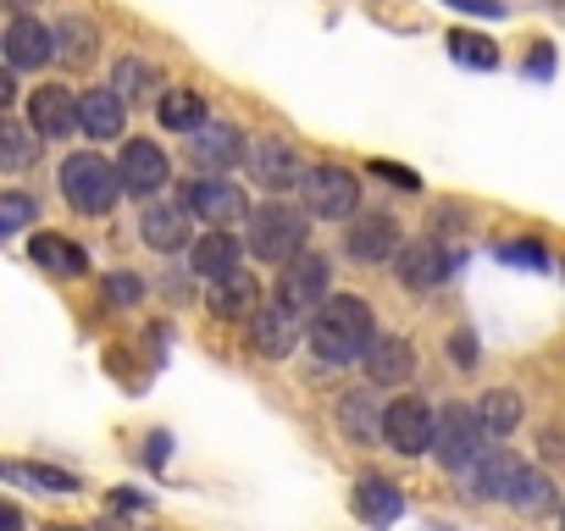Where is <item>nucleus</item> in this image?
I'll list each match as a JSON object with an SVG mask.
<instances>
[{"mask_svg":"<svg viewBox=\"0 0 565 531\" xmlns=\"http://www.w3.org/2000/svg\"><path fill=\"white\" fill-rule=\"evenodd\" d=\"M488 454V426H482V415L477 410H444L438 415V459L449 465V470H471L477 459Z\"/></svg>","mask_w":565,"mask_h":531,"instance_id":"423d86ee","label":"nucleus"},{"mask_svg":"<svg viewBox=\"0 0 565 531\" xmlns=\"http://www.w3.org/2000/svg\"><path fill=\"white\" fill-rule=\"evenodd\" d=\"M255 311H260V305H255V283H249L244 272L211 289V316H227V322H244V316H255Z\"/></svg>","mask_w":565,"mask_h":531,"instance_id":"a878e982","label":"nucleus"},{"mask_svg":"<svg viewBox=\"0 0 565 531\" xmlns=\"http://www.w3.org/2000/svg\"><path fill=\"white\" fill-rule=\"evenodd\" d=\"M477 415H482L488 437H504V432H515V421H521V399H515L510 388H493V393H482Z\"/></svg>","mask_w":565,"mask_h":531,"instance_id":"cd10ccee","label":"nucleus"},{"mask_svg":"<svg viewBox=\"0 0 565 531\" xmlns=\"http://www.w3.org/2000/svg\"><path fill=\"white\" fill-rule=\"evenodd\" d=\"M200 221H211V232H227L233 221H244V194L227 183V177H200L194 188H189V199H183Z\"/></svg>","mask_w":565,"mask_h":531,"instance_id":"9b49d317","label":"nucleus"},{"mask_svg":"<svg viewBox=\"0 0 565 531\" xmlns=\"http://www.w3.org/2000/svg\"><path fill=\"white\" fill-rule=\"evenodd\" d=\"M111 503H117V509H145V498H139V492H117Z\"/></svg>","mask_w":565,"mask_h":531,"instance_id":"a19ab883","label":"nucleus"},{"mask_svg":"<svg viewBox=\"0 0 565 531\" xmlns=\"http://www.w3.org/2000/svg\"><path fill=\"white\" fill-rule=\"evenodd\" d=\"M344 249L366 266H383V260H399V221L394 216H361L350 232H344Z\"/></svg>","mask_w":565,"mask_h":531,"instance_id":"f8f14e48","label":"nucleus"},{"mask_svg":"<svg viewBox=\"0 0 565 531\" xmlns=\"http://www.w3.org/2000/svg\"><path fill=\"white\" fill-rule=\"evenodd\" d=\"M139 294H145V283H139V278H128V272L106 278V300H111V305H139Z\"/></svg>","mask_w":565,"mask_h":531,"instance_id":"e433bc0d","label":"nucleus"},{"mask_svg":"<svg viewBox=\"0 0 565 531\" xmlns=\"http://www.w3.org/2000/svg\"><path fill=\"white\" fill-rule=\"evenodd\" d=\"M29 221H34V199L29 194H18V188L0 194V232H23Z\"/></svg>","mask_w":565,"mask_h":531,"instance_id":"2f4dec72","label":"nucleus"},{"mask_svg":"<svg viewBox=\"0 0 565 531\" xmlns=\"http://www.w3.org/2000/svg\"><path fill=\"white\" fill-rule=\"evenodd\" d=\"M399 278H405L411 289H438V283L449 278V249H444L438 238L405 243V249H399Z\"/></svg>","mask_w":565,"mask_h":531,"instance_id":"4468645a","label":"nucleus"},{"mask_svg":"<svg viewBox=\"0 0 565 531\" xmlns=\"http://www.w3.org/2000/svg\"><path fill=\"white\" fill-rule=\"evenodd\" d=\"M62 531H67V525H62Z\"/></svg>","mask_w":565,"mask_h":531,"instance_id":"79ce46f5","label":"nucleus"},{"mask_svg":"<svg viewBox=\"0 0 565 531\" xmlns=\"http://www.w3.org/2000/svg\"><path fill=\"white\" fill-rule=\"evenodd\" d=\"M383 443L394 454H427V448H438V415L422 399H394L383 415Z\"/></svg>","mask_w":565,"mask_h":531,"instance_id":"0eeeda50","label":"nucleus"},{"mask_svg":"<svg viewBox=\"0 0 565 531\" xmlns=\"http://www.w3.org/2000/svg\"><path fill=\"white\" fill-rule=\"evenodd\" d=\"M56 45H62V34H56V29H45V23H40V18H29V12H18V18H12V29H7V67H12V73L45 67V62L56 56Z\"/></svg>","mask_w":565,"mask_h":531,"instance_id":"6e6552de","label":"nucleus"},{"mask_svg":"<svg viewBox=\"0 0 565 531\" xmlns=\"http://www.w3.org/2000/svg\"><path fill=\"white\" fill-rule=\"evenodd\" d=\"M521 476H526V465L515 459V454H504V448H488L477 465H471V492L477 498H515V487H521Z\"/></svg>","mask_w":565,"mask_h":531,"instance_id":"ddd939ff","label":"nucleus"},{"mask_svg":"<svg viewBox=\"0 0 565 531\" xmlns=\"http://www.w3.org/2000/svg\"><path fill=\"white\" fill-rule=\"evenodd\" d=\"M449 56H455L460 67H477V73H493V67H499V51H493L482 34H471V29H455V34H449Z\"/></svg>","mask_w":565,"mask_h":531,"instance_id":"c85d7f7f","label":"nucleus"},{"mask_svg":"<svg viewBox=\"0 0 565 531\" xmlns=\"http://www.w3.org/2000/svg\"><path fill=\"white\" fill-rule=\"evenodd\" d=\"M383 415H388V404L377 410L372 388H355V393L339 399V426H344L355 443H383Z\"/></svg>","mask_w":565,"mask_h":531,"instance_id":"aec40b11","label":"nucleus"},{"mask_svg":"<svg viewBox=\"0 0 565 531\" xmlns=\"http://www.w3.org/2000/svg\"><path fill=\"white\" fill-rule=\"evenodd\" d=\"M29 128H34L40 139H73V133H84L78 100H73L67 89H56V84L34 89V95H29Z\"/></svg>","mask_w":565,"mask_h":531,"instance_id":"1a4fd4ad","label":"nucleus"},{"mask_svg":"<svg viewBox=\"0 0 565 531\" xmlns=\"http://www.w3.org/2000/svg\"><path fill=\"white\" fill-rule=\"evenodd\" d=\"M23 525V514H18V503H7V509H0V531H18Z\"/></svg>","mask_w":565,"mask_h":531,"instance_id":"ea45409f","label":"nucleus"},{"mask_svg":"<svg viewBox=\"0 0 565 531\" xmlns=\"http://www.w3.org/2000/svg\"><path fill=\"white\" fill-rule=\"evenodd\" d=\"M510 503H515V509H526V514H543V509L554 503V487H548V476H537V470H526Z\"/></svg>","mask_w":565,"mask_h":531,"instance_id":"c756f323","label":"nucleus"},{"mask_svg":"<svg viewBox=\"0 0 565 531\" xmlns=\"http://www.w3.org/2000/svg\"><path fill=\"white\" fill-rule=\"evenodd\" d=\"M62 194H67V205H73L78 216H106V210L117 205V194H122V172H117L111 161L78 150V155L62 161Z\"/></svg>","mask_w":565,"mask_h":531,"instance_id":"f03ea898","label":"nucleus"},{"mask_svg":"<svg viewBox=\"0 0 565 531\" xmlns=\"http://www.w3.org/2000/svg\"><path fill=\"white\" fill-rule=\"evenodd\" d=\"M355 509H361V520H372V525H394V520H399V509H405V498H399V487H394V481L366 476V481L355 487Z\"/></svg>","mask_w":565,"mask_h":531,"instance_id":"5701e85b","label":"nucleus"},{"mask_svg":"<svg viewBox=\"0 0 565 531\" xmlns=\"http://www.w3.org/2000/svg\"><path fill=\"white\" fill-rule=\"evenodd\" d=\"M366 377H372V388H399V382H411V377H416V349H411L405 338H377L372 355H366Z\"/></svg>","mask_w":565,"mask_h":531,"instance_id":"6ab92c4d","label":"nucleus"},{"mask_svg":"<svg viewBox=\"0 0 565 531\" xmlns=\"http://www.w3.org/2000/svg\"><path fill=\"white\" fill-rule=\"evenodd\" d=\"M156 117H161V128H172V133H200V128H205V100H200L194 89H167L161 106H156Z\"/></svg>","mask_w":565,"mask_h":531,"instance_id":"b1692460","label":"nucleus"},{"mask_svg":"<svg viewBox=\"0 0 565 531\" xmlns=\"http://www.w3.org/2000/svg\"><path fill=\"white\" fill-rule=\"evenodd\" d=\"M78 117H84V133L89 139H122V95L117 89H89L78 95Z\"/></svg>","mask_w":565,"mask_h":531,"instance_id":"412c9836","label":"nucleus"},{"mask_svg":"<svg viewBox=\"0 0 565 531\" xmlns=\"http://www.w3.org/2000/svg\"><path fill=\"white\" fill-rule=\"evenodd\" d=\"M377 344V322H372V305L344 294V300H328L317 316H311V355L322 366H355L366 360Z\"/></svg>","mask_w":565,"mask_h":531,"instance_id":"f257e3e1","label":"nucleus"},{"mask_svg":"<svg viewBox=\"0 0 565 531\" xmlns=\"http://www.w3.org/2000/svg\"><path fill=\"white\" fill-rule=\"evenodd\" d=\"M29 254L40 260V266H51V272H62V278H78L84 272V249L78 243H67V238H56V232H34L29 238Z\"/></svg>","mask_w":565,"mask_h":531,"instance_id":"393cba45","label":"nucleus"},{"mask_svg":"<svg viewBox=\"0 0 565 531\" xmlns=\"http://www.w3.org/2000/svg\"><path fill=\"white\" fill-rule=\"evenodd\" d=\"M62 40H67V56H73V62L95 56V29H84L78 18H67V23H62Z\"/></svg>","mask_w":565,"mask_h":531,"instance_id":"72a5a7b5","label":"nucleus"},{"mask_svg":"<svg viewBox=\"0 0 565 531\" xmlns=\"http://www.w3.org/2000/svg\"><path fill=\"white\" fill-rule=\"evenodd\" d=\"M249 254L266 266H289L306 254V210L295 205H260L249 216Z\"/></svg>","mask_w":565,"mask_h":531,"instance_id":"7ed1b4c3","label":"nucleus"},{"mask_svg":"<svg viewBox=\"0 0 565 531\" xmlns=\"http://www.w3.org/2000/svg\"><path fill=\"white\" fill-rule=\"evenodd\" d=\"M499 260H510V266H521V272H537L543 266V243H499Z\"/></svg>","mask_w":565,"mask_h":531,"instance_id":"f704fd0d","label":"nucleus"},{"mask_svg":"<svg viewBox=\"0 0 565 531\" xmlns=\"http://www.w3.org/2000/svg\"><path fill=\"white\" fill-rule=\"evenodd\" d=\"M189 139H194V161L211 166V172H227V166L244 155V139H238V128H227V122H205V128L189 133Z\"/></svg>","mask_w":565,"mask_h":531,"instance_id":"4be33fe9","label":"nucleus"},{"mask_svg":"<svg viewBox=\"0 0 565 531\" xmlns=\"http://www.w3.org/2000/svg\"><path fill=\"white\" fill-rule=\"evenodd\" d=\"M526 73H537V78H548V73H554V51H548V45H537V51L526 56Z\"/></svg>","mask_w":565,"mask_h":531,"instance_id":"58836bf2","label":"nucleus"},{"mask_svg":"<svg viewBox=\"0 0 565 531\" xmlns=\"http://www.w3.org/2000/svg\"><path fill=\"white\" fill-rule=\"evenodd\" d=\"M328 283H333V266L328 254H300L277 272V289H271V305H282L295 322H306L311 311L328 305Z\"/></svg>","mask_w":565,"mask_h":531,"instance_id":"20e7f679","label":"nucleus"},{"mask_svg":"<svg viewBox=\"0 0 565 531\" xmlns=\"http://www.w3.org/2000/svg\"><path fill=\"white\" fill-rule=\"evenodd\" d=\"M150 84H156V67L150 62H139V56H122L117 62V84H111L117 95H145Z\"/></svg>","mask_w":565,"mask_h":531,"instance_id":"7c9ffc66","label":"nucleus"},{"mask_svg":"<svg viewBox=\"0 0 565 531\" xmlns=\"http://www.w3.org/2000/svg\"><path fill=\"white\" fill-rule=\"evenodd\" d=\"M117 172H122V188H128V194H139V199L161 194V188H167V177H172L167 155H161L150 139H134V144H122V155H117Z\"/></svg>","mask_w":565,"mask_h":531,"instance_id":"9d476101","label":"nucleus"},{"mask_svg":"<svg viewBox=\"0 0 565 531\" xmlns=\"http://www.w3.org/2000/svg\"><path fill=\"white\" fill-rule=\"evenodd\" d=\"M238 254H244V243H238L233 232H205V238H194V249H189L194 272H200L205 283H227V278H238Z\"/></svg>","mask_w":565,"mask_h":531,"instance_id":"2eb2a0df","label":"nucleus"},{"mask_svg":"<svg viewBox=\"0 0 565 531\" xmlns=\"http://www.w3.org/2000/svg\"><path fill=\"white\" fill-rule=\"evenodd\" d=\"M449 349H455V366H460V371H471V366H477V338H471V333H455V344H449Z\"/></svg>","mask_w":565,"mask_h":531,"instance_id":"4c0bfd02","label":"nucleus"},{"mask_svg":"<svg viewBox=\"0 0 565 531\" xmlns=\"http://www.w3.org/2000/svg\"><path fill=\"white\" fill-rule=\"evenodd\" d=\"M249 166H255V177H260L266 188H295V183H306L300 155L282 144V139H260V144L249 150Z\"/></svg>","mask_w":565,"mask_h":531,"instance_id":"f3484780","label":"nucleus"},{"mask_svg":"<svg viewBox=\"0 0 565 531\" xmlns=\"http://www.w3.org/2000/svg\"><path fill=\"white\" fill-rule=\"evenodd\" d=\"M7 481H18V487H34V492H78V476H73V470L23 465V459H7Z\"/></svg>","mask_w":565,"mask_h":531,"instance_id":"bb28decb","label":"nucleus"},{"mask_svg":"<svg viewBox=\"0 0 565 531\" xmlns=\"http://www.w3.org/2000/svg\"><path fill=\"white\" fill-rule=\"evenodd\" d=\"M300 194H306V210L322 216V221H344V216L361 210V177L344 172V166H311Z\"/></svg>","mask_w":565,"mask_h":531,"instance_id":"39448f33","label":"nucleus"},{"mask_svg":"<svg viewBox=\"0 0 565 531\" xmlns=\"http://www.w3.org/2000/svg\"><path fill=\"white\" fill-rule=\"evenodd\" d=\"M139 232H145V243L150 249H161V254H178V249H189V205H150L145 210V221H139Z\"/></svg>","mask_w":565,"mask_h":531,"instance_id":"a211bd4d","label":"nucleus"},{"mask_svg":"<svg viewBox=\"0 0 565 531\" xmlns=\"http://www.w3.org/2000/svg\"><path fill=\"white\" fill-rule=\"evenodd\" d=\"M0 144H7V166H12V172H23V166L34 161L29 128H18V122H0Z\"/></svg>","mask_w":565,"mask_h":531,"instance_id":"473e14b6","label":"nucleus"},{"mask_svg":"<svg viewBox=\"0 0 565 531\" xmlns=\"http://www.w3.org/2000/svg\"><path fill=\"white\" fill-rule=\"evenodd\" d=\"M295 338H300V322L282 311V305H266V311L249 316V344H255V355H266V360H282V355L295 349Z\"/></svg>","mask_w":565,"mask_h":531,"instance_id":"dca6fc26","label":"nucleus"},{"mask_svg":"<svg viewBox=\"0 0 565 531\" xmlns=\"http://www.w3.org/2000/svg\"><path fill=\"white\" fill-rule=\"evenodd\" d=\"M372 177H383V183H394V188H405V194L422 188V177H416L411 166H394V161H372Z\"/></svg>","mask_w":565,"mask_h":531,"instance_id":"c9c22d12","label":"nucleus"}]
</instances>
